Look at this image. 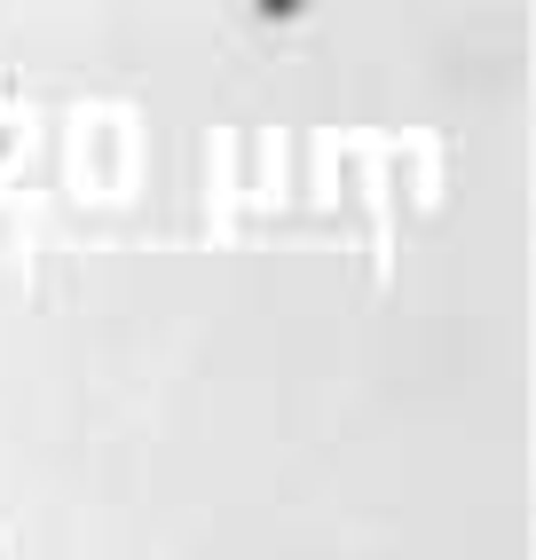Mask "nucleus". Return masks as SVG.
<instances>
[]
</instances>
